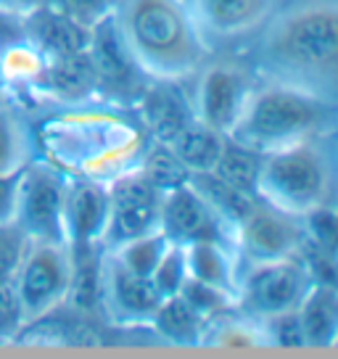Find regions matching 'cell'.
I'll return each instance as SVG.
<instances>
[{"instance_id": "cell-1", "label": "cell", "mask_w": 338, "mask_h": 359, "mask_svg": "<svg viewBox=\"0 0 338 359\" xmlns=\"http://www.w3.org/2000/svg\"><path fill=\"white\" fill-rule=\"evenodd\" d=\"M259 69L338 109V0H299L275 13L259 40Z\"/></svg>"}, {"instance_id": "cell-2", "label": "cell", "mask_w": 338, "mask_h": 359, "mask_svg": "<svg viewBox=\"0 0 338 359\" xmlns=\"http://www.w3.org/2000/svg\"><path fill=\"white\" fill-rule=\"evenodd\" d=\"M114 19L146 77L180 82L201 72L209 40L191 0H116Z\"/></svg>"}, {"instance_id": "cell-3", "label": "cell", "mask_w": 338, "mask_h": 359, "mask_svg": "<svg viewBox=\"0 0 338 359\" xmlns=\"http://www.w3.org/2000/svg\"><path fill=\"white\" fill-rule=\"evenodd\" d=\"M257 196L293 217L338 206V127L264 154Z\"/></svg>"}, {"instance_id": "cell-4", "label": "cell", "mask_w": 338, "mask_h": 359, "mask_svg": "<svg viewBox=\"0 0 338 359\" xmlns=\"http://www.w3.org/2000/svg\"><path fill=\"white\" fill-rule=\"evenodd\" d=\"M336 116L338 109L330 103L320 101L304 90L267 79L264 85L254 88L246 109L227 137L259 154H270L336 127Z\"/></svg>"}, {"instance_id": "cell-5", "label": "cell", "mask_w": 338, "mask_h": 359, "mask_svg": "<svg viewBox=\"0 0 338 359\" xmlns=\"http://www.w3.org/2000/svg\"><path fill=\"white\" fill-rule=\"evenodd\" d=\"M24 325L46 320L72 296L74 285V251L69 243L27 241L11 275Z\"/></svg>"}, {"instance_id": "cell-6", "label": "cell", "mask_w": 338, "mask_h": 359, "mask_svg": "<svg viewBox=\"0 0 338 359\" xmlns=\"http://www.w3.org/2000/svg\"><path fill=\"white\" fill-rule=\"evenodd\" d=\"M69 180L43 161H29L19 175L13 227L27 241L69 243L67 241Z\"/></svg>"}, {"instance_id": "cell-7", "label": "cell", "mask_w": 338, "mask_h": 359, "mask_svg": "<svg viewBox=\"0 0 338 359\" xmlns=\"http://www.w3.org/2000/svg\"><path fill=\"white\" fill-rule=\"evenodd\" d=\"M312 285L315 280L302 254L257 262L248 264V269L241 267L236 306H241L243 314L254 320H264L272 314L299 309Z\"/></svg>"}, {"instance_id": "cell-8", "label": "cell", "mask_w": 338, "mask_h": 359, "mask_svg": "<svg viewBox=\"0 0 338 359\" xmlns=\"http://www.w3.org/2000/svg\"><path fill=\"white\" fill-rule=\"evenodd\" d=\"M111 212L103 233V246L114 248L130 238L161 230V198L164 193L146 177L140 167L124 169L109 182Z\"/></svg>"}, {"instance_id": "cell-9", "label": "cell", "mask_w": 338, "mask_h": 359, "mask_svg": "<svg viewBox=\"0 0 338 359\" xmlns=\"http://www.w3.org/2000/svg\"><path fill=\"white\" fill-rule=\"evenodd\" d=\"M236 251L241 262L257 264L302 254L304 248V222L302 217L275 209L267 201H257L246 219L236 227Z\"/></svg>"}, {"instance_id": "cell-10", "label": "cell", "mask_w": 338, "mask_h": 359, "mask_svg": "<svg viewBox=\"0 0 338 359\" xmlns=\"http://www.w3.org/2000/svg\"><path fill=\"white\" fill-rule=\"evenodd\" d=\"M254 88H257V82L251 79L246 69L227 64V61L209 64L201 72L196 98H193L196 119L217 133L227 135L246 109Z\"/></svg>"}, {"instance_id": "cell-11", "label": "cell", "mask_w": 338, "mask_h": 359, "mask_svg": "<svg viewBox=\"0 0 338 359\" xmlns=\"http://www.w3.org/2000/svg\"><path fill=\"white\" fill-rule=\"evenodd\" d=\"M106 312L122 325H148L164 296L151 278L135 275L119 264L111 251L101 259V288H98Z\"/></svg>"}, {"instance_id": "cell-12", "label": "cell", "mask_w": 338, "mask_h": 359, "mask_svg": "<svg viewBox=\"0 0 338 359\" xmlns=\"http://www.w3.org/2000/svg\"><path fill=\"white\" fill-rule=\"evenodd\" d=\"M161 233L172 243H198V241H225L233 243V230L227 227L217 212L201 198V193L185 182L172 188L161 198Z\"/></svg>"}, {"instance_id": "cell-13", "label": "cell", "mask_w": 338, "mask_h": 359, "mask_svg": "<svg viewBox=\"0 0 338 359\" xmlns=\"http://www.w3.org/2000/svg\"><path fill=\"white\" fill-rule=\"evenodd\" d=\"M111 198L103 180H69L67 188V241L72 248L103 246Z\"/></svg>"}, {"instance_id": "cell-14", "label": "cell", "mask_w": 338, "mask_h": 359, "mask_svg": "<svg viewBox=\"0 0 338 359\" xmlns=\"http://www.w3.org/2000/svg\"><path fill=\"white\" fill-rule=\"evenodd\" d=\"M280 0H191L206 40H238L267 27Z\"/></svg>"}, {"instance_id": "cell-15", "label": "cell", "mask_w": 338, "mask_h": 359, "mask_svg": "<svg viewBox=\"0 0 338 359\" xmlns=\"http://www.w3.org/2000/svg\"><path fill=\"white\" fill-rule=\"evenodd\" d=\"M88 56L90 64L95 69V77H98V88H133L137 82V77L143 74L140 67L135 64L133 53L127 50L122 32L116 27L114 11L93 27L90 32V45H88Z\"/></svg>"}, {"instance_id": "cell-16", "label": "cell", "mask_w": 338, "mask_h": 359, "mask_svg": "<svg viewBox=\"0 0 338 359\" xmlns=\"http://www.w3.org/2000/svg\"><path fill=\"white\" fill-rule=\"evenodd\" d=\"M185 254H188V272L193 280L215 285L236 299L238 280H241V259L233 243L198 241V243H188Z\"/></svg>"}, {"instance_id": "cell-17", "label": "cell", "mask_w": 338, "mask_h": 359, "mask_svg": "<svg viewBox=\"0 0 338 359\" xmlns=\"http://www.w3.org/2000/svg\"><path fill=\"white\" fill-rule=\"evenodd\" d=\"M175 85L177 82L156 79V88L146 93V119L161 143H172L188 124L196 122L193 101H185V95Z\"/></svg>"}, {"instance_id": "cell-18", "label": "cell", "mask_w": 338, "mask_h": 359, "mask_svg": "<svg viewBox=\"0 0 338 359\" xmlns=\"http://www.w3.org/2000/svg\"><path fill=\"white\" fill-rule=\"evenodd\" d=\"M299 320L306 348H327L338 344V288L315 283L299 304Z\"/></svg>"}, {"instance_id": "cell-19", "label": "cell", "mask_w": 338, "mask_h": 359, "mask_svg": "<svg viewBox=\"0 0 338 359\" xmlns=\"http://www.w3.org/2000/svg\"><path fill=\"white\" fill-rule=\"evenodd\" d=\"M148 325L156 330L158 338H164L169 344L198 346V344H203V333H206L209 323L182 299L180 293H175L158 304V309L154 312Z\"/></svg>"}, {"instance_id": "cell-20", "label": "cell", "mask_w": 338, "mask_h": 359, "mask_svg": "<svg viewBox=\"0 0 338 359\" xmlns=\"http://www.w3.org/2000/svg\"><path fill=\"white\" fill-rule=\"evenodd\" d=\"M188 182L201 193V198L215 209L217 217L233 230V236H236L238 224L243 222L246 214L254 209V203L259 201L257 196H248V193L233 188L227 180L217 175L215 169L212 172H193Z\"/></svg>"}, {"instance_id": "cell-21", "label": "cell", "mask_w": 338, "mask_h": 359, "mask_svg": "<svg viewBox=\"0 0 338 359\" xmlns=\"http://www.w3.org/2000/svg\"><path fill=\"white\" fill-rule=\"evenodd\" d=\"M169 146L182 158V164L191 169V175L193 172H212L222 154V146H225V135L196 119Z\"/></svg>"}, {"instance_id": "cell-22", "label": "cell", "mask_w": 338, "mask_h": 359, "mask_svg": "<svg viewBox=\"0 0 338 359\" xmlns=\"http://www.w3.org/2000/svg\"><path fill=\"white\" fill-rule=\"evenodd\" d=\"M262 161H264V154L243 146V143H238V140L225 135V146H222V154L217 158L215 172L222 180H227L233 188H238V191L248 193V196H257V191H259Z\"/></svg>"}, {"instance_id": "cell-23", "label": "cell", "mask_w": 338, "mask_h": 359, "mask_svg": "<svg viewBox=\"0 0 338 359\" xmlns=\"http://www.w3.org/2000/svg\"><path fill=\"white\" fill-rule=\"evenodd\" d=\"M32 161V133L16 111L0 106V175L22 172Z\"/></svg>"}, {"instance_id": "cell-24", "label": "cell", "mask_w": 338, "mask_h": 359, "mask_svg": "<svg viewBox=\"0 0 338 359\" xmlns=\"http://www.w3.org/2000/svg\"><path fill=\"white\" fill-rule=\"evenodd\" d=\"M203 344L225 346V348L270 346L259 320H254V317H248V314H243V317H230V312L222 314V317H215V320L206 325Z\"/></svg>"}, {"instance_id": "cell-25", "label": "cell", "mask_w": 338, "mask_h": 359, "mask_svg": "<svg viewBox=\"0 0 338 359\" xmlns=\"http://www.w3.org/2000/svg\"><path fill=\"white\" fill-rule=\"evenodd\" d=\"M169 241L161 230H154V233H146V236H137L124 241L119 246L109 248L114 257L119 259V264L135 272V275H143V278H151L156 264L161 262L164 251L169 248Z\"/></svg>"}, {"instance_id": "cell-26", "label": "cell", "mask_w": 338, "mask_h": 359, "mask_svg": "<svg viewBox=\"0 0 338 359\" xmlns=\"http://www.w3.org/2000/svg\"><path fill=\"white\" fill-rule=\"evenodd\" d=\"M140 169L146 172V177L161 193L172 191V188H180V185H185L191 180V169L182 164V158L175 154V148L169 146V143H161V140H156L154 146L148 148Z\"/></svg>"}, {"instance_id": "cell-27", "label": "cell", "mask_w": 338, "mask_h": 359, "mask_svg": "<svg viewBox=\"0 0 338 359\" xmlns=\"http://www.w3.org/2000/svg\"><path fill=\"white\" fill-rule=\"evenodd\" d=\"M180 296L191 304L196 312L201 314L206 323H212L215 317H222V314L236 309V299H233L230 293L219 291V288H215V285H206V283L193 280V278L185 280Z\"/></svg>"}, {"instance_id": "cell-28", "label": "cell", "mask_w": 338, "mask_h": 359, "mask_svg": "<svg viewBox=\"0 0 338 359\" xmlns=\"http://www.w3.org/2000/svg\"><path fill=\"white\" fill-rule=\"evenodd\" d=\"M188 278H191V272H188L185 246L182 243H169V248L164 251V257H161V262H158L154 275H151V280L158 288V293L167 299V296L180 293Z\"/></svg>"}, {"instance_id": "cell-29", "label": "cell", "mask_w": 338, "mask_h": 359, "mask_svg": "<svg viewBox=\"0 0 338 359\" xmlns=\"http://www.w3.org/2000/svg\"><path fill=\"white\" fill-rule=\"evenodd\" d=\"M114 3L116 0H46L43 8L93 29L95 24L103 22L114 11Z\"/></svg>"}, {"instance_id": "cell-30", "label": "cell", "mask_w": 338, "mask_h": 359, "mask_svg": "<svg viewBox=\"0 0 338 359\" xmlns=\"http://www.w3.org/2000/svg\"><path fill=\"white\" fill-rule=\"evenodd\" d=\"M259 323H262V327H264V336H267V344H270V346L306 348L302 320H299V309L272 314V317H264Z\"/></svg>"}, {"instance_id": "cell-31", "label": "cell", "mask_w": 338, "mask_h": 359, "mask_svg": "<svg viewBox=\"0 0 338 359\" xmlns=\"http://www.w3.org/2000/svg\"><path fill=\"white\" fill-rule=\"evenodd\" d=\"M24 327V317L16 302L13 285L6 280H0V344L16 338V330Z\"/></svg>"}, {"instance_id": "cell-32", "label": "cell", "mask_w": 338, "mask_h": 359, "mask_svg": "<svg viewBox=\"0 0 338 359\" xmlns=\"http://www.w3.org/2000/svg\"><path fill=\"white\" fill-rule=\"evenodd\" d=\"M19 175H0V227H13V212H16V191H19Z\"/></svg>"}, {"instance_id": "cell-33", "label": "cell", "mask_w": 338, "mask_h": 359, "mask_svg": "<svg viewBox=\"0 0 338 359\" xmlns=\"http://www.w3.org/2000/svg\"><path fill=\"white\" fill-rule=\"evenodd\" d=\"M46 0H0V13L8 19H27L43 8Z\"/></svg>"}, {"instance_id": "cell-34", "label": "cell", "mask_w": 338, "mask_h": 359, "mask_svg": "<svg viewBox=\"0 0 338 359\" xmlns=\"http://www.w3.org/2000/svg\"><path fill=\"white\" fill-rule=\"evenodd\" d=\"M336 346H338V344H336Z\"/></svg>"}]
</instances>
